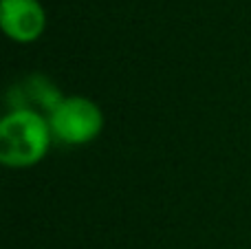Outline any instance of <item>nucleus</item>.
<instances>
[{
    "instance_id": "1",
    "label": "nucleus",
    "mask_w": 251,
    "mask_h": 249,
    "mask_svg": "<svg viewBox=\"0 0 251 249\" xmlns=\"http://www.w3.org/2000/svg\"><path fill=\"white\" fill-rule=\"evenodd\" d=\"M53 141L49 119L33 108H13L0 122V163L31 168L47 157Z\"/></svg>"
},
{
    "instance_id": "2",
    "label": "nucleus",
    "mask_w": 251,
    "mask_h": 249,
    "mask_svg": "<svg viewBox=\"0 0 251 249\" xmlns=\"http://www.w3.org/2000/svg\"><path fill=\"white\" fill-rule=\"evenodd\" d=\"M51 132L69 146H86L104 130V113L93 100L82 95L62 97L47 115Z\"/></svg>"
},
{
    "instance_id": "3",
    "label": "nucleus",
    "mask_w": 251,
    "mask_h": 249,
    "mask_svg": "<svg viewBox=\"0 0 251 249\" xmlns=\"http://www.w3.org/2000/svg\"><path fill=\"white\" fill-rule=\"evenodd\" d=\"M0 25L9 40L18 44H31L47 29V13L40 0H2Z\"/></svg>"
}]
</instances>
